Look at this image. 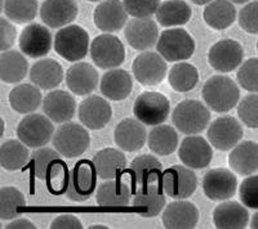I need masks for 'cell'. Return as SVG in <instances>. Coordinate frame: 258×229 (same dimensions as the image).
<instances>
[{
  "label": "cell",
  "mask_w": 258,
  "mask_h": 229,
  "mask_svg": "<svg viewBox=\"0 0 258 229\" xmlns=\"http://www.w3.org/2000/svg\"><path fill=\"white\" fill-rule=\"evenodd\" d=\"M202 97L209 109L218 113L231 111L239 103L240 90L238 84L229 76L216 75L207 80L202 89Z\"/></svg>",
  "instance_id": "obj_1"
},
{
  "label": "cell",
  "mask_w": 258,
  "mask_h": 229,
  "mask_svg": "<svg viewBox=\"0 0 258 229\" xmlns=\"http://www.w3.org/2000/svg\"><path fill=\"white\" fill-rule=\"evenodd\" d=\"M211 121V112L204 103L197 99L182 100L172 112V123L178 132L187 135L199 134Z\"/></svg>",
  "instance_id": "obj_2"
},
{
  "label": "cell",
  "mask_w": 258,
  "mask_h": 229,
  "mask_svg": "<svg viewBox=\"0 0 258 229\" xmlns=\"http://www.w3.org/2000/svg\"><path fill=\"white\" fill-rule=\"evenodd\" d=\"M89 34L79 25H69L54 36V50L59 57L69 62H78L85 58L89 50Z\"/></svg>",
  "instance_id": "obj_3"
},
{
  "label": "cell",
  "mask_w": 258,
  "mask_h": 229,
  "mask_svg": "<svg viewBox=\"0 0 258 229\" xmlns=\"http://www.w3.org/2000/svg\"><path fill=\"white\" fill-rule=\"evenodd\" d=\"M91 137L83 125L63 123L53 135V146L66 159H75L89 148Z\"/></svg>",
  "instance_id": "obj_4"
},
{
  "label": "cell",
  "mask_w": 258,
  "mask_h": 229,
  "mask_svg": "<svg viewBox=\"0 0 258 229\" xmlns=\"http://www.w3.org/2000/svg\"><path fill=\"white\" fill-rule=\"evenodd\" d=\"M156 50L167 62L186 61L195 52V40L183 29L165 30L159 36Z\"/></svg>",
  "instance_id": "obj_5"
},
{
  "label": "cell",
  "mask_w": 258,
  "mask_h": 229,
  "mask_svg": "<svg viewBox=\"0 0 258 229\" xmlns=\"http://www.w3.org/2000/svg\"><path fill=\"white\" fill-rule=\"evenodd\" d=\"M133 113L145 125H160L170 113L169 99L158 91H145L136 98Z\"/></svg>",
  "instance_id": "obj_6"
},
{
  "label": "cell",
  "mask_w": 258,
  "mask_h": 229,
  "mask_svg": "<svg viewBox=\"0 0 258 229\" xmlns=\"http://www.w3.org/2000/svg\"><path fill=\"white\" fill-rule=\"evenodd\" d=\"M97 173L93 162L82 160L77 162L69 174L66 197L74 202H84L93 196L97 185Z\"/></svg>",
  "instance_id": "obj_7"
},
{
  "label": "cell",
  "mask_w": 258,
  "mask_h": 229,
  "mask_svg": "<svg viewBox=\"0 0 258 229\" xmlns=\"http://www.w3.org/2000/svg\"><path fill=\"white\" fill-rule=\"evenodd\" d=\"M89 52L94 65L102 70L119 67L125 59V48L123 41L109 33L94 38Z\"/></svg>",
  "instance_id": "obj_8"
},
{
  "label": "cell",
  "mask_w": 258,
  "mask_h": 229,
  "mask_svg": "<svg viewBox=\"0 0 258 229\" xmlns=\"http://www.w3.org/2000/svg\"><path fill=\"white\" fill-rule=\"evenodd\" d=\"M53 121L47 114L29 113L18 123L17 137L30 148L44 147L54 135Z\"/></svg>",
  "instance_id": "obj_9"
},
{
  "label": "cell",
  "mask_w": 258,
  "mask_h": 229,
  "mask_svg": "<svg viewBox=\"0 0 258 229\" xmlns=\"http://www.w3.org/2000/svg\"><path fill=\"white\" fill-rule=\"evenodd\" d=\"M163 191L174 200H187L198 188V176L188 166L174 165L163 173Z\"/></svg>",
  "instance_id": "obj_10"
},
{
  "label": "cell",
  "mask_w": 258,
  "mask_h": 229,
  "mask_svg": "<svg viewBox=\"0 0 258 229\" xmlns=\"http://www.w3.org/2000/svg\"><path fill=\"white\" fill-rule=\"evenodd\" d=\"M208 141L216 150L229 151L240 143L244 130L238 119L232 116H222L209 124Z\"/></svg>",
  "instance_id": "obj_11"
},
{
  "label": "cell",
  "mask_w": 258,
  "mask_h": 229,
  "mask_svg": "<svg viewBox=\"0 0 258 229\" xmlns=\"http://www.w3.org/2000/svg\"><path fill=\"white\" fill-rule=\"evenodd\" d=\"M133 75L141 85L155 86L159 85L167 75V62L159 53L144 52L136 57L132 65Z\"/></svg>",
  "instance_id": "obj_12"
},
{
  "label": "cell",
  "mask_w": 258,
  "mask_h": 229,
  "mask_svg": "<svg viewBox=\"0 0 258 229\" xmlns=\"http://www.w3.org/2000/svg\"><path fill=\"white\" fill-rule=\"evenodd\" d=\"M244 49L234 39L217 41L208 52V62L217 72H231L243 63Z\"/></svg>",
  "instance_id": "obj_13"
},
{
  "label": "cell",
  "mask_w": 258,
  "mask_h": 229,
  "mask_svg": "<svg viewBox=\"0 0 258 229\" xmlns=\"http://www.w3.org/2000/svg\"><path fill=\"white\" fill-rule=\"evenodd\" d=\"M203 192L212 201H227L235 196L238 179L232 171L218 168L207 171L203 176Z\"/></svg>",
  "instance_id": "obj_14"
},
{
  "label": "cell",
  "mask_w": 258,
  "mask_h": 229,
  "mask_svg": "<svg viewBox=\"0 0 258 229\" xmlns=\"http://www.w3.org/2000/svg\"><path fill=\"white\" fill-rule=\"evenodd\" d=\"M54 40L49 29L40 24H30L22 30L18 40L21 52L30 58H41L52 49Z\"/></svg>",
  "instance_id": "obj_15"
},
{
  "label": "cell",
  "mask_w": 258,
  "mask_h": 229,
  "mask_svg": "<svg viewBox=\"0 0 258 229\" xmlns=\"http://www.w3.org/2000/svg\"><path fill=\"white\" fill-rule=\"evenodd\" d=\"M124 35L133 49L145 52L158 44L159 29L155 21L150 17H133V20L128 21L124 29Z\"/></svg>",
  "instance_id": "obj_16"
},
{
  "label": "cell",
  "mask_w": 258,
  "mask_h": 229,
  "mask_svg": "<svg viewBox=\"0 0 258 229\" xmlns=\"http://www.w3.org/2000/svg\"><path fill=\"white\" fill-rule=\"evenodd\" d=\"M128 12L121 0H103L93 13L94 25L103 33H117L128 24Z\"/></svg>",
  "instance_id": "obj_17"
},
{
  "label": "cell",
  "mask_w": 258,
  "mask_h": 229,
  "mask_svg": "<svg viewBox=\"0 0 258 229\" xmlns=\"http://www.w3.org/2000/svg\"><path fill=\"white\" fill-rule=\"evenodd\" d=\"M80 123L91 130H101L110 123L112 109L110 103L100 95H89L78 109Z\"/></svg>",
  "instance_id": "obj_18"
},
{
  "label": "cell",
  "mask_w": 258,
  "mask_h": 229,
  "mask_svg": "<svg viewBox=\"0 0 258 229\" xmlns=\"http://www.w3.org/2000/svg\"><path fill=\"white\" fill-rule=\"evenodd\" d=\"M178 157L188 168L204 169L213 159V150L207 139L199 135H190L179 144Z\"/></svg>",
  "instance_id": "obj_19"
},
{
  "label": "cell",
  "mask_w": 258,
  "mask_h": 229,
  "mask_svg": "<svg viewBox=\"0 0 258 229\" xmlns=\"http://www.w3.org/2000/svg\"><path fill=\"white\" fill-rule=\"evenodd\" d=\"M129 176L133 189L147 187L150 184H155L163 176V165L153 155H141L132 160L129 165Z\"/></svg>",
  "instance_id": "obj_20"
},
{
  "label": "cell",
  "mask_w": 258,
  "mask_h": 229,
  "mask_svg": "<svg viewBox=\"0 0 258 229\" xmlns=\"http://www.w3.org/2000/svg\"><path fill=\"white\" fill-rule=\"evenodd\" d=\"M78 12L79 8L75 0H44L40 18L50 29H62L77 20Z\"/></svg>",
  "instance_id": "obj_21"
},
{
  "label": "cell",
  "mask_w": 258,
  "mask_h": 229,
  "mask_svg": "<svg viewBox=\"0 0 258 229\" xmlns=\"http://www.w3.org/2000/svg\"><path fill=\"white\" fill-rule=\"evenodd\" d=\"M199 216V210L192 202L177 200L165 207L161 220L167 229H192L197 226Z\"/></svg>",
  "instance_id": "obj_22"
},
{
  "label": "cell",
  "mask_w": 258,
  "mask_h": 229,
  "mask_svg": "<svg viewBox=\"0 0 258 229\" xmlns=\"http://www.w3.org/2000/svg\"><path fill=\"white\" fill-rule=\"evenodd\" d=\"M147 132L140 120L124 119L117 124L114 132L115 143L125 152L140 151L147 142Z\"/></svg>",
  "instance_id": "obj_23"
},
{
  "label": "cell",
  "mask_w": 258,
  "mask_h": 229,
  "mask_svg": "<svg viewBox=\"0 0 258 229\" xmlns=\"http://www.w3.org/2000/svg\"><path fill=\"white\" fill-rule=\"evenodd\" d=\"M66 85L71 93L77 95H89L98 85V72L85 62H78L66 71Z\"/></svg>",
  "instance_id": "obj_24"
},
{
  "label": "cell",
  "mask_w": 258,
  "mask_h": 229,
  "mask_svg": "<svg viewBox=\"0 0 258 229\" xmlns=\"http://www.w3.org/2000/svg\"><path fill=\"white\" fill-rule=\"evenodd\" d=\"M43 111L53 123H69L75 116L77 100L68 91L52 90L43 99Z\"/></svg>",
  "instance_id": "obj_25"
},
{
  "label": "cell",
  "mask_w": 258,
  "mask_h": 229,
  "mask_svg": "<svg viewBox=\"0 0 258 229\" xmlns=\"http://www.w3.org/2000/svg\"><path fill=\"white\" fill-rule=\"evenodd\" d=\"M248 221L246 206L238 201H225L213 210V223L218 229H243Z\"/></svg>",
  "instance_id": "obj_26"
},
{
  "label": "cell",
  "mask_w": 258,
  "mask_h": 229,
  "mask_svg": "<svg viewBox=\"0 0 258 229\" xmlns=\"http://www.w3.org/2000/svg\"><path fill=\"white\" fill-rule=\"evenodd\" d=\"M230 168L239 175H253L258 171V143L244 141L236 144L229 155Z\"/></svg>",
  "instance_id": "obj_27"
},
{
  "label": "cell",
  "mask_w": 258,
  "mask_h": 229,
  "mask_svg": "<svg viewBox=\"0 0 258 229\" xmlns=\"http://www.w3.org/2000/svg\"><path fill=\"white\" fill-rule=\"evenodd\" d=\"M103 97L110 100H123L129 97L133 89V80L128 71L121 68H111L106 72L100 82Z\"/></svg>",
  "instance_id": "obj_28"
},
{
  "label": "cell",
  "mask_w": 258,
  "mask_h": 229,
  "mask_svg": "<svg viewBox=\"0 0 258 229\" xmlns=\"http://www.w3.org/2000/svg\"><path fill=\"white\" fill-rule=\"evenodd\" d=\"M93 165L98 178L103 180L116 179L126 168V157L115 148H103L93 157Z\"/></svg>",
  "instance_id": "obj_29"
},
{
  "label": "cell",
  "mask_w": 258,
  "mask_h": 229,
  "mask_svg": "<svg viewBox=\"0 0 258 229\" xmlns=\"http://www.w3.org/2000/svg\"><path fill=\"white\" fill-rule=\"evenodd\" d=\"M30 80L43 90H53L63 80V68L56 59L44 58L35 62L30 70Z\"/></svg>",
  "instance_id": "obj_30"
},
{
  "label": "cell",
  "mask_w": 258,
  "mask_h": 229,
  "mask_svg": "<svg viewBox=\"0 0 258 229\" xmlns=\"http://www.w3.org/2000/svg\"><path fill=\"white\" fill-rule=\"evenodd\" d=\"M132 205L135 211L142 217L158 216L165 207V196L155 183L136 191Z\"/></svg>",
  "instance_id": "obj_31"
},
{
  "label": "cell",
  "mask_w": 258,
  "mask_h": 229,
  "mask_svg": "<svg viewBox=\"0 0 258 229\" xmlns=\"http://www.w3.org/2000/svg\"><path fill=\"white\" fill-rule=\"evenodd\" d=\"M132 192L125 183L119 180H106L96 192L97 205L106 209H121L131 202Z\"/></svg>",
  "instance_id": "obj_32"
},
{
  "label": "cell",
  "mask_w": 258,
  "mask_h": 229,
  "mask_svg": "<svg viewBox=\"0 0 258 229\" xmlns=\"http://www.w3.org/2000/svg\"><path fill=\"white\" fill-rule=\"evenodd\" d=\"M9 104L18 113H34L43 104V95L35 84H21L9 93Z\"/></svg>",
  "instance_id": "obj_33"
},
{
  "label": "cell",
  "mask_w": 258,
  "mask_h": 229,
  "mask_svg": "<svg viewBox=\"0 0 258 229\" xmlns=\"http://www.w3.org/2000/svg\"><path fill=\"white\" fill-rule=\"evenodd\" d=\"M203 18L211 29H229L236 20V9L230 0H213L203 11Z\"/></svg>",
  "instance_id": "obj_34"
},
{
  "label": "cell",
  "mask_w": 258,
  "mask_h": 229,
  "mask_svg": "<svg viewBox=\"0 0 258 229\" xmlns=\"http://www.w3.org/2000/svg\"><path fill=\"white\" fill-rule=\"evenodd\" d=\"M29 63L17 50H6L0 54V79L6 84H17L26 77Z\"/></svg>",
  "instance_id": "obj_35"
},
{
  "label": "cell",
  "mask_w": 258,
  "mask_h": 229,
  "mask_svg": "<svg viewBox=\"0 0 258 229\" xmlns=\"http://www.w3.org/2000/svg\"><path fill=\"white\" fill-rule=\"evenodd\" d=\"M191 7L183 0H165L156 11V21L163 27L186 25L191 20Z\"/></svg>",
  "instance_id": "obj_36"
},
{
  "label": "cell",
  "mask_w": 258,
  "mask_h": 229,
  "mask_svg": "<svg viewBox=\"0 0 258 229\" xmlns=\"http://www.w3.org/2000/svg\"><path fill=\"white\" fill-rule=\"evenodd\" d=\"M178 133L170 125H156L147 137L150 151L158 156H169L178 147Z\"/></svg>",
  "instance_id": "obj_37"
},
{
  "label": "cell",
  "mask_w": 258,
  "mask_h": 229,
  "mask_svg": "<svg viewBox=\"0 0 258 229\" xmlns=\"http://www.w3.org/2000/svg\"><path fill=\"white\" fill-rule=\"evenodd\" d=\"M29 157V150L24 142L8 139L0 146V165L6 170H21L27 164Z\"/></svg>",
  "instance_id": "obj_38"
},
{
  "label": "cell",
  "mask_w": 258,
  "mask_h": 229,
  "mask_svg": "<svg viewBox=\"0 0 258 229\" xmlns=\"http://www.w3.org/2000/svg\"><path fill=\"white\" fill-rule=\"evenodd\" d=\"M168 81L173 90L178 93H187L198 85L199 72L195 66L190 65L187 62H181L170 68Z\"/></svg>",
  "instance_id": "obj_39"
},
{
  "label": "cell",
  "mask_w": 258,
  "mask_h": 229,
  "mask_svg": "<svg viewBox=\"0 0 258 229\" xmlns=\"http://www.w3.org/2000/svg\"><path fill=\"white\" fill-rule=\"evenodd\" d=\"M26 207L24 193L15 187H3L0 189V219L11 220L22 214Z\"/></svg>",
  "instance_id": "obj_40"
},
{
  "label": "cell",
  "mask_w": 258,
  "mask_h": 229,
  "mask_svg": "<svg viewBox=\"0 0 258 229\" xmlns=\"http://www.w3.org/2000/svg\"><path fill=\"white\" fill-rule=\"evenodd\" d=\"M61 153L54 148L40 147L31 153V164L36 179L45 180L50 171L62 161Z\"/></svg>",
  "instance_id": "obj_41"
},
{
  "label": "cell",
  "mask_w": 258,
  "mask_h": 229,
  "mask_svg": "<svg viewBox=\"0 0 258 229\" xmlns=\"http://www.w3.org/2000/svg\"><path fill=\"white\" fill-rule=\"evenodd\" d=\"M38 0H4L6 17L16 24H29L38 15Z\"/></svg>",
  "instance_id": "obj_42"
},
{
  "label": "cell",
  "mask_w": 258,
  "mask_h": 229,
  "mask_svg": "<svg viewBox=\"0 0 258 229\" xmlns=\"http://www.w3.org/2000/svg\"><path fill=\"white\" fill-rule=\"evenodd\" d=\"M238 84L246 91H258V58H249L243 62L236 72Z\"/></svg>",
  "instance_id": "obj_43"
},
{
  "label": "cell",
  "mask_w": 258,
  "mask_h": 229,
  "mask_svg": "<svg viewBox=\"0 0 258 229\" xmlns=\"http://www.w3.org/2000/svg\"><path fill=\"white\" fill-rule=\"evenodd\" d=\"M238 116L250 129H258V94H248L239 102Z\"/></svg>",
  "instance_id": "obj_44"
},
{
  "label": "cell",
  "mask_w": 258,
  "mask_h": 229,
  "mask_svg": "<svg viewBox=\"0 0 258 229\" xmlns=\"http://www.w3.org/2000/svg\"><path fill=\"white\" fill-rule=\"evenodd\" d=\"M69 174L70 171L68 170V166L63 161L59 162L56 168L50 171L48 178L45 179L47 182L48 191L53 194H62L66 192L69 183Z\"/></svg>",
  "instance_id": "obj_45"
},
{
  "label": "cell",
  "mask_w": 258,
  "mask_h": 229,
  "mask_svg": "<svg viewBox=\"0 0 258 229\" xmlns=\"http://www.w3.org/2000/svg\"><path fill=\"white\" fill-rule=\"evenodd\" d=\"M239 198L248 209L258 210V175H249L239 187Z\"/></svg>",
  "instance_id": "obj_46"
},
{
  "label": "cell",
  "mask_w": 258,
  "mask_h": 229,
  "mask_svg": "<svg viewBox=\"0 0 258 229\" xmlns=\"http://www.w3.org/2000/svg\"><path fill=\"white\" fill-rule=\"evenodd\" d=\"M123 3L129 16L142 18L156 15L160 0H123Z\"/></svg>",
  "instance_id": "obj_47"
},
{
  "label": "cell",
  "mask_w": 258,
  "mask_h": 229,
  "mask_svg": "<svg viewBox=\"0 0 258 229\" xmlns=\"http://www.w3.org/2000/svg\"><path fill=\"white\" fill-rule=\"evenodd\" d=\"M239 25L248 34H258V0L250 2L240 9Z\"/></svg>",
  "instance_id": "obj_48"
},
{
  "label": "cell",
  "mask_w": 258,
  "mask_h": 229,
  "mask_svg": "<svg viewBox=\"0 0 258 229\" xmlns=\"http://www.w3.org/2000/svg\"><path fill=\"white\" fill-rule=\"evenodd\" d=\"M0 29H2V52L9 50L15 45L17 38V30L12 25V21L9 22L8 18H0Z\"/></svg>",
  "instance_id": "obj_49"
},
{
  "label": "cell",
  "mask_w": 258,
  "mask_h": 229,
  "mask_svg": "<svg viewBox=\"0 0 258 229\" xmlns=\"http://www.w3.org/2000/svg\"><path fill=\"white\" fill-rule=\"evenodd\" d=\"M50 229H82V221L77 216L70 214H64L57 216L54 220L50 223Z\"/></svg>",
  "instance_id": "obj_50"
},
{
  "label": "cell",
  "mask_w": 258,
  "mask_h": 229,
  "mask_svg": "<svg viewBox=\"0 0 258 229\" xmlns=\"http://www.w3.org/2000/svg\"><path fill=\"white\" fill-rule=\"evenodd\" d=\"M35 224L31 223L27 219H16L4 226V229H35Z\"/></svg>",
  "instance_id": "obj_51"
},
{
  "label": "cell",
  "mask_w": 258,
  "mask_h": 229,
  "mask_svg": "<svg viewBox=\"0 0 258 229\" xmlns=\"http://www.w3.org/2000/svg\"><path fill=\"white\" fill-rule=\"evenodd\" d=\"M250 228L258 229V211L253 215L252 221H250Z\"/></svg>",
  "instance_id": "obj_52"
},
{
  "label": "cell",
  "mask_w": 258,
  "mask_h": 229,
  "mask_svg": "<svg viewBox=\"0 0 258 229\" xmlns=\"http://www.w3.org/2000/svg\"><path fill=\"white\" fill-rule=\"evenodd\" d=\"M191 2L194 4H197V6H207V4H209L213 0H191Z\"/></svg>",
  "instance_id": "obj_53"
},
{
  "label": "cell",
  "mask_w": 258,
  "mask_h": 229,
  "mask_svg": "<svg viewBox=\"0 0 258 229\" xmlns=\"http://www.w3.org/2000/svg\"><path fill=\"white\" fill-rule=\"evenodd\" d=\"M230 2L234 4H244V3H248V2H250V0H230Z\"/></svg>",
  "instance_id": "obj_54"
},
{
  "label": "cell",
  "mask_w": 258,
  "mask_h": 229,
  "mask_svg": "<svg viewBox=\"0 0 258 229\" xmlns=\"http://www.w3.org/2000/svg\"><path fill=\"white\" fill-rule=\"evenodd\" d=\"M89 228H91V229H107L109 226H106V225H91Z\"/></svg>",
  "instance_id": "obj_55"
},
{
  "label": "cell",
  "mask_w": 258,
  "mask_h": 229,
  "mask_svg": "<svg viewBox=\"0 0 258 229\" xmlns=\"http://www.w3.org/2000/svg\"><path fill=\"white\" fill-rule=\"evenodd\" d=\"M91 3H98V2H103V0H88Z\"/></svg>",
  "instance_id": "obj_56"
},
{
  "label": "cell",
  "mask_w": 258,
  "mask_h": 229,
  "mask_svg": "<svg viewBox=\"0 0 258 229\" xmlns=\"http://www.w3.org/2000/svg\"><path fill=\"white\" fill-rule=\"evenodd\" d=\"M257 52H258V41H257Z\"/></svg>",
  "instance_id": "obj_57"
}]
</instances>
